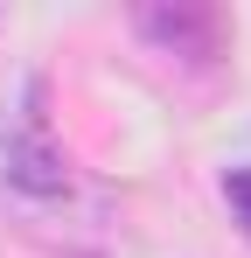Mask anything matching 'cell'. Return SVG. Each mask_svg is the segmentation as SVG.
<instances>
[{"instance_id":"obj_1","label":"cell","mask_w":251,"mask_h":258,"mask_svg":"<svg viewBox=\"0 0 251 258\" xmlns=\"http://www.w3.org/2000/svg\"><path fill=\"white\" fill-rule=\"evenodd\" d=\"M0 174L28 196H63L70 188V161H63V147L49 140V119H42V84L28 91V112L0 133Z\"/></svg>"},{"instance_id":"obj_2","label":"cell","mask_w":251,"mask_h":258,"mask_svg":"<svg viewBox=\"0 0 251 258\" xmlns=\"http://www.w3.org/2000/svg\"><path fill=\"white\" fill-rule=\"evenodd\" d=\"M133 28L154 49H167V56L209 63L216 56V35H223V14L216 7H133Z\"/></svg>"},{"instance_id":"obj_3","label":"cell","mask_w":251,"mask_h":258,"mask_svg":"<svg viewBox=\"0 0 251 258\" xmlns=\"http://www.w3.org/2000/svg\"><path fill=\"white\" fill-rule=\"evenodd\" d=\"M223 203H230V216H237V230L251 237V168H230V174H223Z\"/></svg>"}]
</instances>
